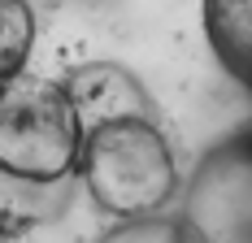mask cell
<instances>
[{
    "instance_id": "cell-1",
    "label": "cell",
    "mask_w": 252,
    "mask_h": 243,
    "mask_svg": "<svg viewBox=\"0 0 252 243\" xmlns=\"http://www.w3.org/2000/svg\"><path fill=\"white\" fill-rule=\"evenodd\" d=\"M78 174L92 200L113 217H152L178 191L174 152L152 113H118L83 126Z\"/></svg>"
},
{
    "instance_id": "cell-2",
    "label": "cell",
    "mask_w": 252,
    "mask_h": 243,
    "mask_svg": "<svg viewBox=\"0 0 252 243\" xmlns=\"http://www.w3.org/2000/svg\"><path fill=\"white\" fill-rule=\"evenodd\" d=\"M83 122L61 83L35 74H0V174L57 187L78 170Z\"/></svg>"
},
{
    "instance_id": "cell-3",
    "label": "cell",
    "mask_w": 252,
    "mask_h": 243,
    "mask_svg": "<svg viewBox=\"0 0 252 243\" xmlns=\"http://www.w3.org/2000/svg\"><path fill=\"white\" fill-rule=\"evenodd\" d=\"M196 235L209 239H252V135L218 148L200 165L187 200Z\"/></svg>"
},
{
    "instance_id": "cell-4",
    "label": "cell",
    "mask_w": 252,
    "mask_h": 243,
    "mask_svg": "<svg viewBox=\"0 0 252 243\" xmlns=\"http://www.w3.org/2000/svg\"><path fill=\"white\" fill-rule=\"evenodd\" d=\"M65 91L74 100V113L83 126L104 118H118V113H152L148 96L139 91V83L118 65H83L70 74Z\"/></svg>"
},
{
    "instance_id": "cell-5",
    "label": "cell",
    "mask_w": 252,
    "mask_h": 243,
    "mask_svg": "<svg viewBox=\"0 0 252 243\" xmlns=\"http://www.w3.org/2000/svg\"><path fill=\"white\" fill-rule=\"evenodd\" d=\"M204 35L222 70L252 91V0H204Z\"/></svg>"
},
{
    "instance_id": "cell-6",
    "label": "cell",
    "mask_w": 252,
    "mask_h": 243,
    "mask_svg": "<svg viewBox=\"0 0 252 243\" xmlns=\"http://www.w3.org/2000/svg\"><path fill=\"white\" fill-rule=\"evenodd\" d=\"M35 44V13L26 0H0V74L26 65Z\"/></svg>"
}]
</instances>
